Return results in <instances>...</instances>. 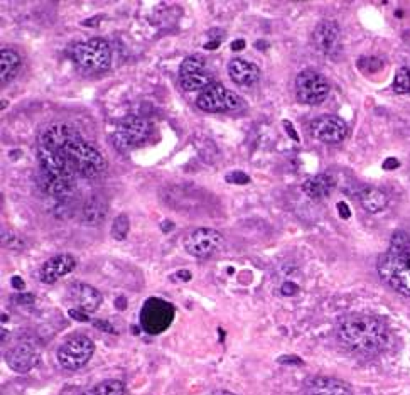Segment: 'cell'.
<instances>
[{
	"mask_svg": "<svg viewBox=\"0 0 410 395\" xmlns=\"http://www.w3.org/2000/svg\"><path fill=\"white\" fill-rule=\"evenodd\" d=\"M179 86L184 91H198L206 90L212 86V76L209 73H194V75H184L179 76Z\"/></svg>",
	"mask_w": 410,
	"mask_h": 395,
	"instance_id": "22",
	"label": "cell"
},
{
	"mask_svg": "<svg viewBox=\"0 0 410 395\" xmlns=\"http://www.w3.org/2000/svg\"><path fill=\"white\" fill-rule=\"evenodd\" d=\"M70 314H71L73 318H75V320H80V321H88V320H90V318H88V316H83V314H86V313H83V311H80V309L78 311L71 309Z\"/></svg>",
	"mask_w": 410,
	"mask_h": 395,
	"instance_id": "32",
	"label": "cell"
},
{
	"mask_svg": "<svg viewBox=\"0 0 410 395\" xmlns=\"http://www.w3.org/2000/svg\"><path fill=\"white\" fill-rule=\"evenodd\" d=\"M228 75L232 78V82L240 86H252L260 80L259 66L245 59L230 61Z\"/></svg>",
	"mask_w": 410,
	"mask_h": 395,
	"instance_id": "17",
	"label": "cell"
},
{
	"mask_svg": "<svg viewBox=\"0 0 410 395\" xmlns=\"http://www.w3.org/2000/svg\"><path fill=\"white\" fill-rule=\"evenodd\" d=\"M2 244L6 248H10V250H24V240L21 237H17L15 233H2Z\"/></svg>",
	"mask_w": 410,
	"mask_h": 395,
	"instance_id": "27",
	"label": "cell"
},
{
	"mask_svg": "<svg viewBox=\"0 0 410 395\" xmlns=\"http://www.w3.org/2000/svg\"><path fill=\"white\" fill-rule=\"evenodd\" d=\"M129 228H130V225H129L127 217H125V214H120V217H118L112 225V237L117 240H124L125 237H127Z\"/></svg>",
	"mask_w": 410,
	"mask_h": 395,
	"instance_id": "26",
	"label": "cell"
},
{
	"mask_svg": "<svg viewBox=\"0 0 410 395\" xmlns=\"http://www.w3.org/2000/svg\"><path fill=\"white\" fill-rule=\"evenodd\" d=\"M304 395H351V389L338 378L314 377L306 382Z\"/></svg>",
	"mask_w": 410,
	"mask_h": 395,
	"instance_id": "15",
	"label": "cell"
},
{
	"mask_svg": "<svg viewBox=\"0 0 410 395\" xmlns=\"http://www.w3.org/2000/svg\"><path fill=\"white\" fill-rule=\"evenodd\" d=\"M152 127L145 118L142 117H125L115 129L112 142L113 147L122 152H127L130 149L139 147L151 136Z\"/></svg>",
	"mask_w": 410,
	"mask_h": 395,
	"instance_id": "6",
	"label": "cell"
},
{
	"mask_svg": "<svg viewBox=\"0 0 410 395\" xmlns=\"http://www.w3.org/2000/svg\"><path fill=\"white\" fill-rule=\"evenodd\" d=\"M338 212H339V217L343 218V220H348V218L351 217V212H350V208H348L346 203H338Z\"/></svg>",
	"mask_w": 410,
	"mask_h": 395,
	"instance_id": "31",
	"label": "cell"
},
{
	"mask_svg": "<svg viewBox=\"0 0 410 395\" xmlns=\"http://www.w3.org/2000/svg\"><path fill=\"white\" fill-rule=\"evenodd\" d=\"M196 105L203 112L223 113L243 109V100L235 91L227 90L225 86L212 85L201 91L196 100Z\"/></svg>",
	"mask_w": 410,
	"mask_h": 395,
	"instance_id": "8",
	"label": "cell"
},
{
	"mask_svg": "<svg viewBox=\"0 0 410 395\" xmlns=\"http://www.w3.org/2000/svg\"><path fill=\"white\" fill-rule=\"evenodd\" d=\"M39 147L59 154L78 178H97L106 167L105 157L100 154L98 149L88 144L71 125L56 124L49 127L41 137Z\"/></svg>",
	"mask_w": 410,
	"mask_h": 395,
	"instance_id": "1",
	"label": "cell"
},
{
	"mask_svg": "<svg viewBox=\"0 0 410 395\" xmlns=\"http://www.w3.org/2000/svg\"><path fill=\"white\" fill-rule=\"evenodd\" d=\"M183 244L187 254L198 257V259H206L223 248L225 239L218 230L196 228L187 233Z\"/></svg>",
	"mask_w": 410,
	"mask_h": 395,
	"instance_id": "10",
	"label": "cell"
},
{
	"mask_svg": "<svg viewBox=\"0 0 410 395\" xmlns=\"http://www.w3.org/2000/svg\"><path fill=\"white\" fill-rule=\"evenodd\" d=\"M281 293L283 294V296H292V294L297 293V286H296V284H292V282H286L282 286Z\"/></svg>",
	"mask_w": 410,
	"mask_h": 395,
	"instance_id": "30",
	"label": "cell"
},
{
	"mask_svg": "<svg viewBox=\"0 0 410 395\" xmlns=\"http://www.w3.org/2000/svg\"><path fill=\"white\" fill-rule=\"evenodd\" d=\"M71 301L75 302L76 308L83 313H95L103 302V296L95 287L88 284H75L70 291Z\"/></svg>",
	"mask_w": 410,
	"mask_h": 395,
	"instance_id": "16",
	"label": "cell"
},
{
	"mask_svg": "<svg viewBox=\"0 0 410 395\" xmlns=\"http://www.w3.org/2000/svg\"><path fill=\"white\" fill-rule=\"evenodd\" d=\"M206 71V63L203 57L199 56H189L183 61L181 66H179V73L181 76L184 75H194V73H205Z\"/></svg>",
	"mask_w": 410,
	"mask_h": 395,
	"instance_id": "24",
	"label": "cell"
},
{
	"mask_svg": "<svg viewBox=\"0 0 410 395\" xmlns=\"http://www.w3.org/2000/svg\"><path fill=\"white\" fill-rule=\"evenodd\" d=\"M338 340L360 355H378L390 343L389 328L378 318L368 314H351L336 326Z\"/></svg>",
	"mask_w": 410,
	"mask_h": 395,
	"instance_id": "2",
	"label": "cell"
},
{
	"mask_svg": "<svg viewBox=\"0 0 410 395\" xmlns=\"http://www.w3.org/2000/svg\"><path fill=\"white\" fill-rule=\"evenodd\" d=\"M7 365L12 368L17 374H28L34 367L39 363L41 350L34 341L26 340L17 343L15 347L7 353L6 356Z\"/></svg>",
	"mask_w": 410,
	"mask_h": 395,
	"instance_id": "12",
	"label": "cell"
},
{
	"mask_svg": "<svg viewBox=\"0 0 410 395\" xmlns=\"http://www.w3.org/2000/svg\"><path fill=\"white\" fill-rule=\"evenodd\" d=\"M174 320V308L171 302L160 297H151L145 301L140 311V324L149 335H159L169 328Z\"/></svg>",
	"mask_w": 410,
	"mask_h": 395,
	"instance_id": "7",
	"label": "cell"
},
{
	"mask_svg": "<svg viewBox=\"0 0 410 395\" xmlns=\"http://www.w3.org/2000/svg\"><path fill=\"white\" fill-rule=\"evenodd\" d=\"M378 275L386 286L410 297V248L392 250L380 255L377 264Z\"/></svg>",
	"mask_w": 410,
	"mask_h": 395,
	"instance_id": "3",
	"label": "cell"
},
{
	"mask_svg": "<svg viewBox=\"0 0 410 395\" xmlns=\"http://www.w3.org/2000/svg\"><path fill=\"white\" fill-rule=\"evenodd\" d=\"M106 203L102 198H90L82 206V221L85 225H98L106 217Z\"/></svg>",
	"mask_w": 410,
	"mask_h": 395,
	"instance_id": "21",
	"label": "cell"
},
{
	"mask_svg": "<svg viewBox=\"0 0 410 395\" xmlns=\"http://www.w3.org/2000/svg\"><path fill=\"white\" fill-rule=\"evenodd\" d=\"M398 166V160H395V159H389L385 163V169H393V167H397Z\"/></svg>",
	"mask_w": 410,
	"mask_h": 395,
	"instance_id": "34",
	"label": "cell"
},
{
	"mask_svg": "<svg viewBox=\"0 0 410 395\" xmlns=\"http://www.w3.org/2000/svg\"><path fill=\"white\" fill-rule=\"evenodd\" d=\"M95 353V343L85 335L71 336L70 340L64 341L57 350L56 360L59 367L64 370L76 371L83 368L90 362V358Z\"/></svg>",
	"mask_w": 410,
	"mask_h": 395,
	"instance_id": "5",
	"label": "cell"
},
{
	"mask_svg": "<svg viewBox=\"0 0 410 395\" xmlns=\"http://www.w3.org/2000/svg\"><path fill=\"white\" fill-rule=\"evenodd\" d=\"M358 199L362 203L363 210L368 213H380L389 205V196L382 190L373 186L362 187L358 193Z\"/></svg>",
	"mask_w": 410,
	"mask_h": 395,
	"instance_id": "19",
	"label": "cell"
},
{
	"mask_svg": "<svg viewBox=\"0 0 410 395\" xmlns=\"http://www.w3.org/2000/svg\"><path fill=\"white\" fill-rule=\"evenodd\" d=\"M245 48V41H235L232 46L233 51H236V49H243Z\"/></svg>",
	"mask_w": 410,
	"mask_h": 395,
	"instance_id": "35",
	"label": "cell"
},
{
	"mask_svg": "<svg viewBox=\"0 0 410 395\" xmlns=\"http://www.w3.org/2000/svg\"><path fill=\"white\" fill-rule=\"evenodd\" d=\"M309 132L316 140L324 144H339L346 139V122L336 115H321L309 124Z\"/></svg>",
	"mask_w": 410,
	"mask_h": 395,
	"instance_id": "11",
	"label": "cell"
},
{
	"mask_svg": "<svg viewBox=\"0 0 410 395\" xmlns=\"http://www.w3.org/2000/svg\"><path fill=\"white\" fill-rule=\"evenodd\" d=\"M314 48L326 56L338 55L341 49V29L338 22L323 21L313 33Z\"/></svg>",
	"mask_w": 410,
	"mask_h": 395,
	"instance_id": "13",
	"label": "cell"
},
{
	"mask_svg": "<svg viewBox=\"0 0 410 395\" xmlns=\"http://www.w3.org/2000/svg\"><path fill=\"white\" fill-rule=\"evenodd\" d=\"M83 395H125V385L124 382L110 378V380L97 383Z\"/></svg>",
	"mask_w": 410,
	"mask_h": 395,
	"instance_id": "23",
	"label": "cell"
},
{
	"mask_svg": "<svg viewBox=\"0 0 410 395\" xmlns=\"http://www.w3.org/2000/svg\"><path fill=\"white\" fill-rule=\"evenodd\" d=\"M296 95L306 105H321L329 95V82L319 71L304 70L296 78Z\"/></svg>",
	"mask_w": 410,
	"mask_h": 395,
	"instance_id": "9",
	"label": "cell"
},
{
	"mask_svg": "<svg viewBox=\"0 0 410 395\" xmlns=\"http://www.w3.org/2000/svg\"><path fill=\"white\" fill-rule=\"evenodd\" d=\"M21 56L14 51V49L3 48L0 53V82L2 85H7L15 78L21 68Z\"/></svg>",
	"mask_w": 410,
	"mask_h": 395,
	"instance_id": "20",
	"label": "cell"
},
{
	"mask_svg": "<svg viewBox=\"0 0 410 395\" xmlns=\"http://www.w3.org/2000/svg\"><path fill=\"white\" fill-rule=\"evenodd\" d=\"M12 284H14L15 289H24V281H22L21 277H14Z\"/></svg>",
	"mask_w": 410,
	"mask_h": 395,
	"instance_id": "33",
	"label": "cell"
},
{
	"mask_svg": "<svg viewBox=\"0 0 410 395\" xmlns=\"http://www.w3.org/2000/svg\"><path fill=\"white\" fill-rule=\"evenodd\" d=\"M76 260L75 257L70 254H61L49 259L48 262L44 264L43 268H41V281L44 284H55L63 279L64 275H68L75 268Z\"/></svg>",
	"mask_w": 410,
	"mask_h": 395,
	"instance_id": "14",
	"label": "cell"
},
{
	"mask_svg": "<svg viewBox=\"0 0 410 395\" xmlns=\"http://www.w3.org/2000/svg\"><path fill=\"white\" fill-rule=\"evenodd\" d=\"M393 90L395 93L405 95L410 93V70L409 68H400L393 78Z\"/></svg>",
	"mask_w": 410,
	"mask_h": 395,
	"instance_id": "25",
	"label": "cell"
},
{
	"mask_svg": "<svg viewBox=\"0 0 410 395\" xmlns=\"http://www.w3.org/2000/svg\"><path fill=\"white\" fill-rule=\"evenodd\" d=\"M392 250H405V248H410V240L407 239L404 232H397L395 235L392 237Z\"/></svg>",
	"mask_w": 410,
	"mask_h": 395,
	"instance_id": "28",
	"label": "cell"
},
{
	"mask_svg": "<svg viewBox=\"0 0 410 395\" xmlns=\"http://www.w3.org/2000/svg\"><path fill=\"white\" fill-rule=\"evenodd\" d=\"M227 181L228 183H239V184H247L250 181V178H248L247 174H243V172H230L227 176Z\"/></svg>",
	"mask_w": 410,
	"mask_h": 395,
	"instance_id": "29",
	"label": "cell"
},
{
	"mask_svg": "<svg viewBox=\"0 0 410 395\" xmlns=\"http://www.w3.org/2000/svg\"><path fill=\"white\" fill-rule=\"evenodd\" d=\"M73 61L82 70L90 73H103L112 64V51L110 46L102 37H93L85 43H78L73 48Z\"/></svg>",
	"mask_w": 410,
	"mask_h": 395,
	"instance_id": "4",
	"label": "cell"
},
{
	"mask_svg": "<svg viewBox=\"0 0 410 395\" xmlns=\"http://www.w3.org/2000/svg\"><path fill=\"white\" fill-rule=\"evenodd\" d=\"M336 179L331 174H317L302 184V191L313 199H323L335 190Z\"/></svg>",
	"mask_w": 410,
	"mask_h": 395,
	"instance_id": "18",
	"label": "cell"
}]
</instances>
